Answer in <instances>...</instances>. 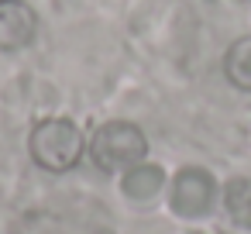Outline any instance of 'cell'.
I'll return each instance as SVG.
<instances>
[{
	"instance_id": "obj_8",
	"label": "cell",
	"mask_w": 251,
	"mask_h": 234,
	"mask_svg": "<svg viewBox=\"0 0 251 234\" xmlns=\"http://www.w3.org/2000/svg\"><path fill=\"white\" fill-rule=\"evenodd\" d=\"M0 4H4V0H0Z\"/></svg>"
},
{
	"instance_id": "obj_5",
	"label": "cell",
	"mask_w": 251,
	"mask_h": 234,
	"mask_svg": "<svg viewBox=\"0 0 251 234\" xmlns=\"http://www.w3.org/2000/svg\"><path fill=\"white\" fill-rule=\"evenodd\" d=\"M169 186V176L162 165L155 162H138L131 165L127 172H121V193L131 200V203H151L155 196H162V189Z\"/></svg>"
},
{
	"instance_id": "obj_7",
	"label": "cell",
	"mask_w": 251,
	"mask_h": 234,
	"mask_svg": "<svg viewBox=\"0 0 251 234\" xmlns=\"http://www.w3.org/2000/svg\"><path fill=\"white\" fill-rule=\"evenodd\" d=\"M224 76L234 90L241 93H251V35L237 38L227 45L224 52Z\"/></svg>"
},
{
	"instance_id": "obj_2",
	"label": "cell",
	"mask_w": 251,
	"mask_h": 234,
	"mask_svg": "<svg viewBox=\"0 0 251 234\" xmlns=\"http://www.w3.org/2000/svg\"><path fill=\"white\" fill-rule=\"evenodd\" d=\"M86 155L103 172H127L131 165L148 158V138L134 121L114 117V121H103L93 128Z\"/></svg>"
},
{
	"instance_id": "obj_1",
	"label": "cell",
	"mask_w": 251,
	"mask_h": 234,
	"mask_svg": "<svg viewBox=\"0 0 251 234\" xmlns=\"http://www.w3.org/2000/svg\"><path fill=\"white\" fill-rule=\"evenodd\" d=\"M90 148V138L83 134V128L69 117H42L31 134H28V155L38 169L45 172H73L83 155Z\"/></svg>"
},
{
	"instance_id": "obj_6",
	"label": "cell",
	"mask_w": 251,
	"mask_h": 234,
	"mask_svg": "<svg viewBox=\"0 0 251 234\" xmlns=\"http://www.w3.org/2000/svg\"><path fill=\"white\" fill-rule=\"evenodd\" d=\"M220 207L234 227L251 231V176H230L220 186Z\"/></svg>"
},
{
	"instance_id": "obj_4",
	"label": "cell",
	"mask_w": 251,
	"mask_h": 234,
	"mask_svg": "<svg viewBox=\"0 0 251 234\" xmlns=\"http://www.w3.org/2000/svg\"><path fill=\"white\" fill-rule=\"evenodd\" d=\"M38 38V14L28 0L0 4V52H21Z\"/></svg>"
},
{
	"instance_id": "obj_3",
	"label": "cell",
	"mask_w": 251,
	"mask_h": 234,
	"mask_svg": "<svg viewBox=\"0 0 251 234\" xmlns=\"http://www.w3.org/2000/svg\"><path fill=\"white\" fill-rule=\"evenodd\" d=\"M220 200V186L213 179L210 169L203 165H182L172 179H169V207L176 217L182 220H203L213 213Z\"/></svg>"
}]
</instances>
